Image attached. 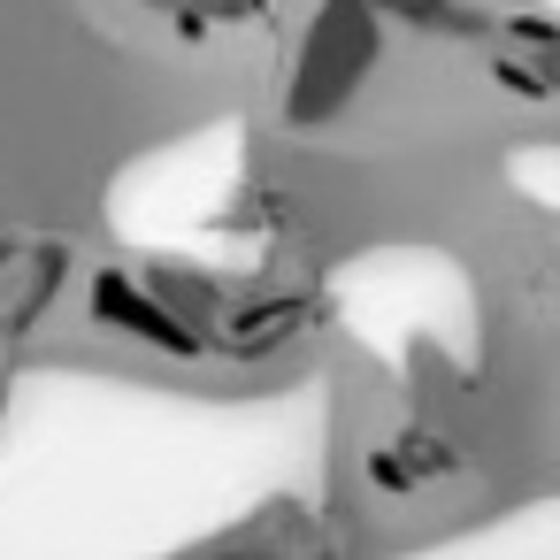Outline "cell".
Segmentation results:
<instances>
[{"mask_svg": "<svg viewBox=\"0 0 560 560\" xmlns=\"http://www.w3.org/2000/svg\"><path fill=\"white\" fill-rule=\"evenodd\" d=\"M147 9H162L170 24H254L269 0H147Z\"/></svg>", "mask_w": 560, "mask_h": 560, "instance_id": "cell-5", "label": "cell"}, {"mask_svg": "<svg viewBox=\"0 0 560 560\" xmlns=\"http://www.w3.org/2000/svg\"><path fill=\"white\" fill-rule=\"evenodd\" d=\"M85 323L93 330H116V338H131V346H154V353H177V361H192V353H208V330L192 323V315H177L147 277H131V269H101L93 284H85Z\"/></svg>", "mask_w": 560, "mask_h": 560, "instance_id": "cell-1", "label": "cell"}, {"mask_svg": "<svg viewBox=\"0 0 560 560\" xmlns=\"http://www.w3.org/2000/svg\"><path fill=\"white\" fill-rule=\"evenodd\" d=\"M460 468V453H453V438H438V430H399V438H384L376 453H369V483L376 491H422V483H438V476H453Z\"/></svg>", "mask_w": 560, "mask_h": 560, "instance_id": "cell-4", "label": "cell"}, {"mask_svg": "<svg viewBox=\"0 0 560 560\" xmlns=\"http://www.w3.org/2000/svg\"><path fill=\"white\" fill-rule=\"evenodd\" d=\"M315 323H323V300L315 292H261V300H238V307L215 315L223 353H238V361H269V353L300 346Z\"/></svg>", "mask_w": 560, "mask_h": 560, "instance_id": "cell-3", "label": "cell"}, {"mask_svg": "<svg viewBox=\"0 0 560 560\" xmlns=\"http://www.w3.org/2000/svg\"><path fill=\"white\" fill-rule=\"evenodd\" d=\"M70 269H78V254L62 238H9V246H0V338H9V346L32 338L62 307Z\"/></svg>", "mask_w": 560, "mask_h": 560, "instance_id": "cell-2", "label": "cell"}]
</instances>
